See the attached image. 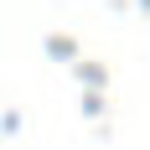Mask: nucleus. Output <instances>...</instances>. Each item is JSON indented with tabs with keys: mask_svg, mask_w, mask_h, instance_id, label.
<instances>
[]
</instances>
